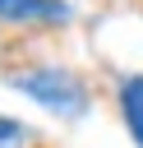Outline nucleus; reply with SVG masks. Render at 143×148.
Instances as JSON below:
<instances>
[{"instance_id":"obj_3","label":"nucleus","mask_w":143,"mask_h":148,"mask_svg":"<svg viewBox=\"0 0 143 148\" xmlns=\"http://www.w3.org/2000/svg\"><path fill=\"white\" fill-rule=\"evenodd\" d=\"M120 111H125V125L134 134V143L143 148V74H129L125 88H120Z\"/></svg>"},{"instance_id":"obj_1","label":"nucleus","mask_w":143,"mask_h":148,"mask_svg":"<svg viewBox=\"0 0 143 148\" xmlns=\"http://www.w3.org/2000/svg\"><path fill=\"white\" fill-rule=\"evenodd\" d=\"M9 83L18 88V92H28L37 106H46L51 116H83L88 111V88L78 83V79H69L65 69H18V74H9Z\"/></svg>"},{"instance_id":"obj_2","label":"nucleus","mask_w":143,"mask_h":148,"mask_svg":"<svg viewBox=\"0 0 143 148\" xmlns=\"http://www.w3.org/2000/svg\"><path fill=\"white\" fill-rule=\"evenodd\" d=\"M5 23H69L65 0H0Z\"/></svg>"},{"instance_id":"obj_4","label":"nucleus","mask_w":143,"mask_h":148,"mask_svg":"<svg viewBox=\"0 0 143 148\" xmlns=\"http://www.w3.org/2000/svg\"><path fill=\"white\" fill-rule=\"evenodd\" d=\"M23 143H28V130L0 116V148H23Z\"/></svg>"}]
</instances>
